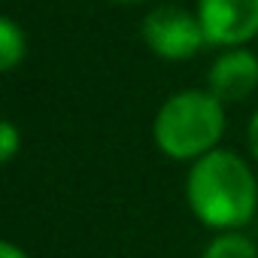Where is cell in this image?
<instances>
[{"mask_svg":"<svg viewBox=\"0 0 258 258\" xmlns=\"http://www.w3.org/2000/svg\"><path fill=\"white\" fill-rule=\"evenodd\" d=\"M201 258H258V243L246 231H219L210 237Z\"/></svg>","mask_w":258,"mask_h":258,"instance_id":"cell-6","label":"cell"},{"mask_svg":"<svg viewBox=\"0 0 258 258\" xmlns=\"http://www.w3.org/2000/svg\"><path fill=\"white\" fill-rule=\"evenodd\" d=\"M25 55H28V34H25V28L16 19L4 16L0 19V70L13 73L25 61Z\"/></svg>","mask_w":258,"mask_h":258,"instance_id":"cell-7","label":"cell"},{"mask_svg":"<svg viewBox=\"0 0 258 258\" xmlns=\"http://www.w3.org/2000/svg\"><path fill=\"white\" fill-rule=\"evenodd\" d=\"M22 131H19V124L16 121H4L0 124V164H13L16 155L22 152Z\"/></svg>","mask_w":258,"mask_h":258,"instance_id":"cell-8","label":"cell"},{"mask_svg":"<svg viewBox=\"0 0 258 258\" xmlns=\"http://www.w3.org/2000/svg\"><path fill=\"white\" fill-rule=\"evenodd\" d=\"M0 258H31L19 243H13V240H4L0 243Z\"/></svg>","mask_w":258,"mask_h":258,"instance_id":"cell-10","label":"cell"},{"mask_svg":"<svg viewBox=\"0 0 258 258\" xmlns=\"http://www.w3.org/2000/svg\"><path fill=\"white\" fill-rule=\"evenodd\" d=\"M140 37L155 58L173 61V64L191 61L195 55L207 49V37H204L198 13L176 7V4L149 10L140 22Z\"/></svg>","mask_w":258,"mask_h":258,"instance_id":"cell-3","label":"cell"},{"mask_svg":"<svg viewBox=\"0 0 258 258\" xmlns=\"http://www.w3.org/2000/svg\"><path fill=\"white\" fill-rule=\"evenodd\" d=\"M225 103L207 88H182L164 97L152 118L155 149L170 161H198L222 146Z\"/></svg>","mask_w":258,"mask_h":258,"instance_id":"cell-2","label":"cell"},{"mask_svg":"<svg viewBox=\"0 0 258 258\" xmlns=\"http://www.w3.org/2000/svg\"><path fill=\"white\" fill-rule=\"evenodd\" d=\"M195 13L207 46L234 49L249 46L258 37V0H198Z\"/></svg>","mask_w":258,"mask_h":258,"instance_id":"cell-4","label":"cell"},{"mask_svg":"<svg viewBox=\"0 0 258 258\" xmlns=\"http://www.w3.org/2000/svg\"><path fill=\"white\" fill-rule=\"evenodd\" d=\"M246 149H249V158L258 167V109L249 115V124H246Z\"/></svg>","mask_w":258,"mask_h":258,"instance_id":"cell-9","label":"cell"},{"mask_svg":"<svg viewBox=\"0 0 258 258\" xmlns=\"http://www.w3.org/2000/svg\"><path fill=\"white\" fill-rule=\"evenodd\" d=\"M207 91L222 103H240L258 91V55L249 46L219 49L207 70Z\"/></svg>","mask_w":258,"mask_h":258,"instance_id":"cell-5","label":"cell"},{"mask_svg":"<svg viewBox=\"0 0 258 258\" xmlns=\"http://www.w3.org/2000/svg\"><path fill=\"white\" fill-rule=\"evenodd\" d=\"M185 204L210 231H243L258 213V176L234 149H213L188 164Z\"/></svg>","mask_w":258,"mask_h":258,"instance_id":"cell-1","label":"cell"},{"mask_svg":"<svg viewBox=\"0 0 258 258\" xmlns=\"http://www.w3.org/2000/svg\"><path fill=\"white\" fill-rule=\"evenodd\" d=\"M109 4H124V7H131V4H143V0H109Z\"/></svg>","mask_w":258,"mask_h":258,"instance_id":"cell-11","label":"cell"}]
</instances>
